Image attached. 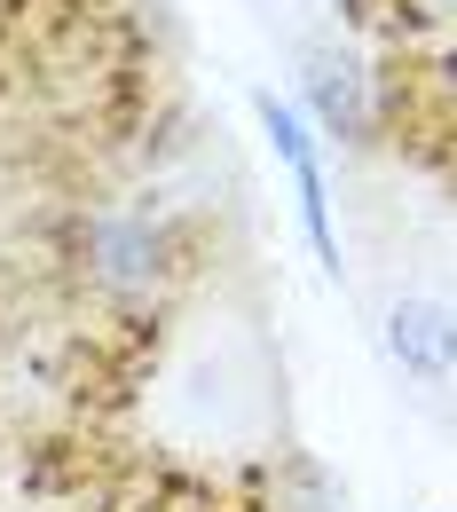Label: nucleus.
<instances>
[{
  "instance_id": "nucleus-1",
  "label": "nucleus",
  "mask_w": 457,
  "mask_h": 512,
  "mask_svg": "<svg viewBox=\"0 0 457 512\" xmlns=\"http://www.w3.org/2000/svg\"><path fill=\"white\" fill-rule=\"evenodd\" d=\"M253 119L261 134L276 142V158H284V174H292V190H300V221H308V245L324 260L331 276H339V237H331V197H324V158H316V142H308V119L284 103V95H253Z\"/></svg>"
},
{
  "instance_id": "nucleus-2",
  "label": "nucleus",
  "mask_w": 457,
  "mask_h": 512,
  "mask_svg": "<svg viewBox=\"0 0 457 512\" xmlns=\"http://www.w3.org/2000/svg\"><path fill=\"white\" fill-rule=\"evenodd\" d=\"M387 347H394V363H402V371L442 379V371H450V316H442L434 300H410V308H394Z\"/></svg>"
},
{
  "instance_id": "nucleus-3",
  "label": "nucleus",
  "mask_w": 457,
  "mask_h": 512,
  "mask_svg": "<svg viewBox=\"0 0 457 512\" xmlns=\"http://www.w3.org/2000/svg\"><path fill=\"white\" fill-rule=\"evenodd\" d=\"M308 95H316V111H324L331 134H347V142H363V127H371V111H363V79L339 64H316L308 71Z\"/></svg>"
}]
</instances>
